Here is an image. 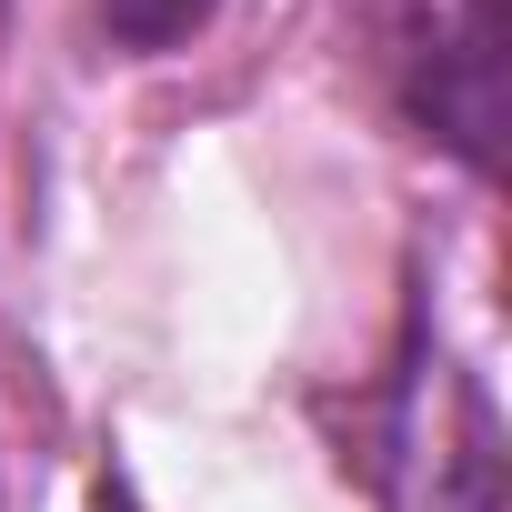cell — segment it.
Returning a JSON list of instances; mask_svg holds the SVG:
<instances>
[{"instance_id":"1","label":"cell","mask_w":512,"mask_h":512,"mask_svg":"<svg viewBox=\"0 0 512 512\" xmlns=\"http://www.w3.org/2000/svg\"><path fill=\"white\" fill-rule=\"evenodd\" d=\"M382 31L412 111L482 171L502 121V0H382Z\"/></svg>"},{"instance_id":"2","label":"cell","mask_w":512,"mask_h":512,"mask_svg":"<svg viewBox=\"0 0 512 512\" xmlns=\"http://www.w3.org/2000/svg\"><path fill=\"white\" fill-rule=\"evenodd\" d=\"M211 11H221V0H101V31H111V51L161 61V51H181Z\"/></svg>"}]
</instances>
